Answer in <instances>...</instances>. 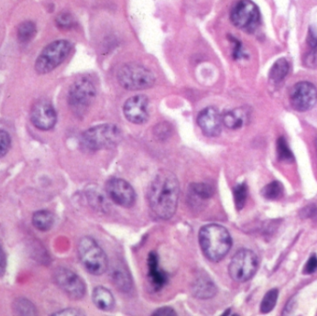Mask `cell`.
<instances>
[{"label":"cell","mask_w":317,"mask_h":316,"mask_svg":"<svg viewBox=\"0 0 317 316\" xmlns=\"http://www.w3.org/2000/svg\"><path fill=\"white\" fill-rule=\"evenodd\" d=\"M180 196V187L175 174L167 170L157 173L148 190V202L151 214L160 220L175 215Z\"/></svg>","instance_id":"6da1fadb"},{"label":"cell","mask_w":317,"mask_h":316,"mask_svg":"<svg viewBox=\"0 0 317 316\" xmlns=\"http://www.w3.org/2000/svg\"><path fill=\"white\" fill-rule=\"evenodd\" d=\"M198 240L207 259L215 262L222 260L232 247L229 232L225 227L216 223H210L201 227Z\"/></svg>","instance_id":"7a4b0ae2"},{"label":"cell","mask_w":317,"mask_h":316,"mask_svg":"<svg viewBox=\"0 0 317 316\" xmlns=\"http://www.w3.org/2000/svg\"><path fill=\"white\" fill-rule=\"evenodd\" d=\"M122 139L119 127L114 125H100L91 127L81 136V145L90 151L115 148Z\"/></svg>","instance_id":"3957f363"},{"label":"cell","mask_w":317,"mask_h":316,"mask_svg":"<svg viewBox=\"0 0 317 316\" xmlns=\"http://www.w3.org/2000/svg\"><path fill=\"white\" fill-rule=\"evenodd\" d=\"M78 255L85 268L94 276L102 275L108 268V259L106 254L91 237H83L80 240Z\"/></svg>","instance_id":"277c9868"},{"label":"cell","mask_w":317,"mask_h":316,"mask_svg":"<svg viewBox=\"0 0 317 316\" xmlns=\"http://www.w3.org/2000/svg\"><path fill=\"white\" fill-rule=\"evenodd\" d=\"M71 44L67 40H57L42 50L36 59L34 69L39 74L53 71L63 63L71 52Z\"/></svg>","instance_id":"5b68a950"},{"label":"cell","mask_w":317,"mask_h":316,"mask_svg":"<svg viewBox=\"0 0 317 316\" xmlns=\"http://www.w3.org/2000/svg\"><path fill=\"white\" fill-rule=\"evenodd\" d=\"M121 87L127 90H142L152 87L155 83L153 73L140 64L128 63L122 66L117 73Z\"/></svg>","instance_id":"8992f818"},{"label":"cell","mask_w":317,"mask_h":316,"mask_svg":"<svg viewBox=\"0 0 317 316\" xmlns=\"http://www.w3.org/2000/svg\"><path fill=\"white\" fill-rule=\"evenodd\" d=\"M95 95V88L92 81L86 77L76 80L69 90L68 103L76 115L85 114L93 102Z\"/></svg>","instance_id":"52a82bcc"},{"label":"cell","mask_w":317,"mask_h":316,"mask_svg":"<svg viewBox=\"0 0 317 316\" xmlns=\"http://www.w3.org/2000/svg\"><path fill=\"white\" fill-rule=\"evenodd\" d=\"M258 267L259 260L257 255L251 250L242 249L233 256L228 271L233 280L243 283L254 277Z\"/></svg>","instance_id":"ba28073f"},{"label":"cell","mask_w":317,"mask_h":316,"mask_svg":"<svg viewBox=\"0 0 317 316\" xmlns=\"http://www.w3.org/2000/svg\"><path fill=\"white\" fill-rule=\"evenodd\" d=\"M230 19L238 29L252 32L260 24V11L253 1L240 0L232 8Z\"/></svg>","instance_id":"9c48e42d"},{"label":"cell","mask_w":317,"mask_h":316,"mask_svg":"<svg viewBox=\"0 0 317 316\" xmlns=\"http://www.w3.org/2000/svg\"><path fill=\"white\" fill-rule=\"evenodd\" d=\"M56 284L73 300L82 299L86 294V284L82 278L69 269L61 267L54 274Z\"/></svg>","instance_id":"30bf717a"},{"label":"cell","mask_w":317,"mask_h":316,"mask_svg":"<svg viewBox=\"0 0 317 316\" xmlns=\"http://www.w3.org/2000/svg\"><path fill=\"white\" fill-rule=\"evenodd\" d=\"M289 97L294 110L309 111L317 103V88L309 82H300L290 90Z\"/></svg>","instance_id":"8fae6325"},{"label":"cell","mask_w":317,"mask_h":316,"mask_svg":"<svg viewBox=\"0 0 317 316\" xmlns=\"http://www.w3.org/2000/svg\"><path fill=\"white\" fill-rule=\"evenodd\" d=\"M106 193L109 198L117 205L130 208L135 204V190L129 183L124 179H110L106 183Z\"/></svg>","instance_id":"7c38bea8"},{"label":"cell","mask_w":317,"mask_h":316,"mask_svg":"<svg viewBox=\"0 0 317 316\" xmlns=\"http://www.w3.org/2000/svg\"><path fill=\"white\" fill-rule=\"evenodd\" d=\"M30 118L32 125L43 131L55 126L57 113L52 104L47 99H39L32 105Z\"/></svg>","instance_id":"4fadbf2b"},{"label":"cell","mask_w":317,"mask_h":316,"mask_svg":"<svg viewBox=\"0 0 317 316\" xmlns=\"http://www.w3.org/2000/svg\"><path fill=\"white\" fill-rule=\"evenodd\" d=\"M149 100L144 95H137L127 99L124 106L126 118L135 125H142L149 118Z\"/></svg>","instance_id":"5bb4252c"},{"label":"cell","mask_w":317,"mask_h":316,"mask_svg":"<svg viewBox=\"0 0 317 316\" xmlns=\"http://www.w3.org/2000/svg\"><path fill=\"white\" fill-rule=\"evenodd\" d=\"M197 122L202 133L207 136H217L222 131V115L214 107L200 111Z\"/></svg>","instance_id":"9a60e30c"},{"label":"cell","mask_w":317,"mask_h":316,"mask_svg":"<svg viewBox=\"0 0 317 316\" xmlns=\"http://www.w3.org/2000/svg\"><path fill=\"white\" fill-rule=\"evenodd\" d=\"M148 269H149V279L151 282L152 287L158 291L168 282V277L166 273L159 268V261L158 256L155 252H151L148 257Z\"/></svg>","instance_id":"2e32d148"},{"label":"cell","mask_w":317,"mask_h":316,"mask_svg":"<svg viewBox=\"0 0 317 316\" xmlns=\"http://www.w3.org/2000/svg\"><path fill=\"white\" fill-rule=\"evenodd\" d=\"M192 292L199 299H209L214 297L217 292V289L214 282L209 277L200 276L193 282Z\"/></svg>","instance_id":"e0dca14e"},{"label":"cell","mask_w":317,"mask_h":316,"mask_svg":"<svg viewBox=\"0 0 317 316\" xmlns=\"http://www.w3.org/2000/svg\"><path fill=\"white\" fill-rule=\"evenodd\" d=\"M92 300L95 307L104 312L111 311L115 305V300L112 293L104 286L95 287L92 294Z\"/></svg>","instance_id":"ac0fdd59"},{"label":"cell","mask_w":317,"mask_h":316,"mask_svg":"<svg viewBox=\"0 0 317 316\" xmlns=\"http://www.w3.org/2000/svg\"><path fill=\"white\" fill-rule=\"evenodd\" d=\"M111 277H112L113 284H115L121 291L127 292L131 289L132 279L128 270L126 267L121 265L113 267L111 271Z\"/></svg>","instance_id":"d6986e66"},{"label":"cell","mask_w":317,"mask_h":316,"mask_svg":"<svg viewBox=\"0 0 317 316\" xmlns=\"http://www.w3.org/2000/svg\"><path fill=\"white\" fill-rule=\"evenodd\" d=\"M246 118V112L243 110L238 109L224 112L222 115V123L223 126L229 129H238L243 126Z\"/></svg>","instance_id":"ffe728a7"},{"label":"cell","mask_w":317,"mask_h":316,"mask_svg":"<svg viewBox=\"0 0 317 316\" xmlns=\"http://www.w3.org/2000/svg\"><path fill=\"white\" fill-rule=\"evenodd\" d=\"M289 71V65L285 59H280L273 65L269 73L270 81L278 85L285 79Z\"/></svg>","instance_id":"44dd1931"},{"label":"cell","mask_w":317,"mask_h":316,"mask_svg":"<svg viewBox=\"0 0 317 316\" xmlns=\"http://www.w3.org/2000/svg\"><path fill=\"white\" fill-rule=\"evenodd\" d=\"M190 194L193 200L196 198L199 200H207L214 196V187L205 183L193 184L190 188Z\"/></svg>","instance_id":"7402d4cb"},{"label":"cell","mask_w":317,"mask_h":316,"mask_svg":"<svg viewBox=\"0 0 317 316\" xmlns=\"http://www.w3.org/2000/svg\"><path fill=\"white\" fill-rule=\"evenodd\" d=\"M54 216L48 211L36 212L32 216V224L40 231H48L53 226Z\"/></svg>","instance_id":"603a6c76"},{"label":"cell","mask_w":317,"mask_h":316,"mask_svg":"<svg viewBox=\"0 0 317 316\" xmlns=\"http://www.w3.org/2000/svg\"><path fill=\"white\" fill-rule=\"evenodd\" d=\"M106 196H108L107 193H106ZM106 196L97 189H91L88 191V201L90 202L91 206L97 211L102 212V211H106L109 208V202H108L109 197L106 198Z\"/></svg>","instance_id":"cb8c5ba5"},{"label":"cell","mask_w":317,"mask_h":316,"mask_svg":"<svg viewBox=\"0 0 317 316\" xmlns=\"http://www.w3.org/2000/svg\"><path fill=\"white\" fill-rule=\"evenodd\" d=\"M36 26L31 21H26L19 25L17 36L20 43L27 44L34 37L36 34Z\"/></svg>","instance_id":"d4e9b609"},{"label":"cell","mask_w":317,"mask_h":316,"mask_svg":"<svg viewBox=\"0 0 317 316\" xmlns=\"http://www.w3.org/2000/svg\"><path fill=\"white\" fill-rule=\"evenodd\" d=\"M310 50L304 57V64L306 67L316 69L317 68V36L311 32L308 38Z\"/></svg>","instance_id":"484cf974"},{"label":"cell","mask_w":317,"mask_h":316,"mask_svg":"<svg viewBox=\"0 0 317 316\" xmlns=\"http://www.w3.org/2000/svg\"><path fill=\"white\" fill-rule=\"evenodd\" d=\"M262 196L269 200H276L281 198L284 193V187L279 181H273L266 185L262 190Z\"/></svg>","instance_id":"4316f807"},{"label":"cell","mask_w":317,"mask_h":316,"mask_svg":"<svg viewBox=\"0 0 317 316\" xmlns=\"http://www.w3.org/2000/svg\"><path fill=\"white\" fill-rule=\"evenodd\" d=\"M233 197L237 210L240 211L244 208L248 198V187L245 183L239 184L233 190Z\"/></svg>","instance_id":"83f0119b"},{"label":"cell","mask_w":317,"mask_h":316,"mask_svg":"<svg viewBox=\"0 0 317 316\" xmlns=\"http://www.w3.org/2000/svg\"><path fill=\"white\" fill-rule=\"evenodd\" d=\"M278 289L273 288L266 293L261 302V312L262 314H268L276 307L278 302Z\"/></svg>","instance_id":"f1b7e54d"},{"label":"cell","mask_w":317,"mask_h":316,"mask_svg":"<svg viewBox=\"0 0 317 316\" xmlns=\"http://www.w3.org/2000/svg\"><path fill=\"white\" fill-rule=\"evenodd\" d=\"M277 151H278V158L281 161H285V162L294 161L293 153L289 149L285 137L281 136L278 138L277 142Z\"/></svg>","instance_id":"f546056e"},{"label":"cell","mask_w":317,"mask_h":316,"mask_svg":"<svg viewBox=\"0 0 317 316\" xmlns=\"http://www.w3.org/2000/svg\"><path fill=\"white\" fill-rule=\"evenodd\" d=\"M15 311L22 316H33L36 314V310L29 300L20 299L14 304Z\"/></svg>","instance_id":"4dcf8cb0"},{"label":"cell","mask_w":317,"mask_h":316,"mask_svg":"<svg viewBox=\"0 0 317 316\" xmlns=\"http://www.w3.org/2000/svg\"><path fill=\"white\" fill-rule=\"evenodd\" d=\"M56 24L62 29H71L75 25V20L71 13L62 12L56 18Z\"/></svg>","instance_id":"1f68e13d"},{"label":"cell","mask_w":317,"mask_h":316,"mask_svg":"<svg viewBox=\"0 0 317 316\" xmlns=\"http://www.w3.org/2000/svg\"><path fill=\"white\" fill-rule=\"evenodd\" d=\"M11 139L8 132L0 130V158L4 157L10 148Z\"/></svg>","instance_id":"d6a6232c"},{"label":"cell","mask_w":317,"mask_h":316,"mask_svg":"<svg viewBox=\"0 0 317 316\" xmlns=\"http://www.w3.org/2000/svg\"><path fill=\"white\" fill-rule=\"evenodd\" d=\"M301 219H314L317 217V206L316 204H309L302 208L300 212Z\"/></svg>","instance_id":"836d02e7"},{"label":"cell","mask_w":317,"mask_h":316,"mask_svg":"<svg viewBox=\"0 0 317 316\" xmlns=\"http://www.w3.org/2000/svg\"><path fill=\"white\" fill-rule=\"evenodd\" d=\"M317 271V257L316 254L312 255L306 262L303 273L306 275H312Z\"/></svg>","instance_id":"e575fe53"},{"label":"cell","mask_w":317,"mask_h":316,"mask_svg":"<svg viewBox=\"0 0 317 316\" xmlns=\"http://www.w3.org/2000/svg\"><path fill=\"white\" fill-rule=\"evenodd\" d=\"M171 133V129L170 126H168V125L163 123L157 126L155 128V134L158 136V138H166L167 136Z\"/></svg>","instance_id":"d590c367"},{"label":"cell","mask_w":317,"mask_h":316,"mask_svg":"<svg viewBox=\"0 0 317 316\" xmlns=\"http://www.w3.org/2000/svg\"><path fill=\"white\" fill-rule=\"evenodd\" d=\"M153 316H176L175 310L171 307H161L155 311L153 314Z\"/></svg>","instance_id":"8d00e7d4"},{"label":"cell","mask_w":317,"mask_h":316,"mask_svg":"<svg viewBox=\"0 0 317 316\" xmlns=\"http://www.w3.org/2000/svg\"><path fill=\"white\" fill-rule=\"evenodd\" d=\"M6 267H7V260H6V254L4 253V250L0 246V277H2L5 272H6Z\"/></svg>","instance_id":"74e56055"},{"label":"cell","mask_w":317,"mask_h":316,"mask_svg":"<svg viewBox=\"0 0 317 316\" xmlns=\"http://www.w3.org/2000/svg\"><path fill=\"white\" fill-rule=\"evenodd\" d=\"M82 314L80 313L79 311L75 310V309H67V310H63L61 311L60 313L54 314L53 316H81Z\"/></svg>","instance_id":"f35d334b"},{"label":"cell","mask_w":317,"mask_h":316,"mask_svg":"<svg viewBox=\"0 0 317 316\" xmlns=\"http://www.w3.org/2000/svg\"><path fill=\"white\" fill-rule=\"evenodd\" d=\"M315 145H316V149H317V139H316V141H315Z\"/></svg>","instance_id":"ab89813d"}]
</instances>
